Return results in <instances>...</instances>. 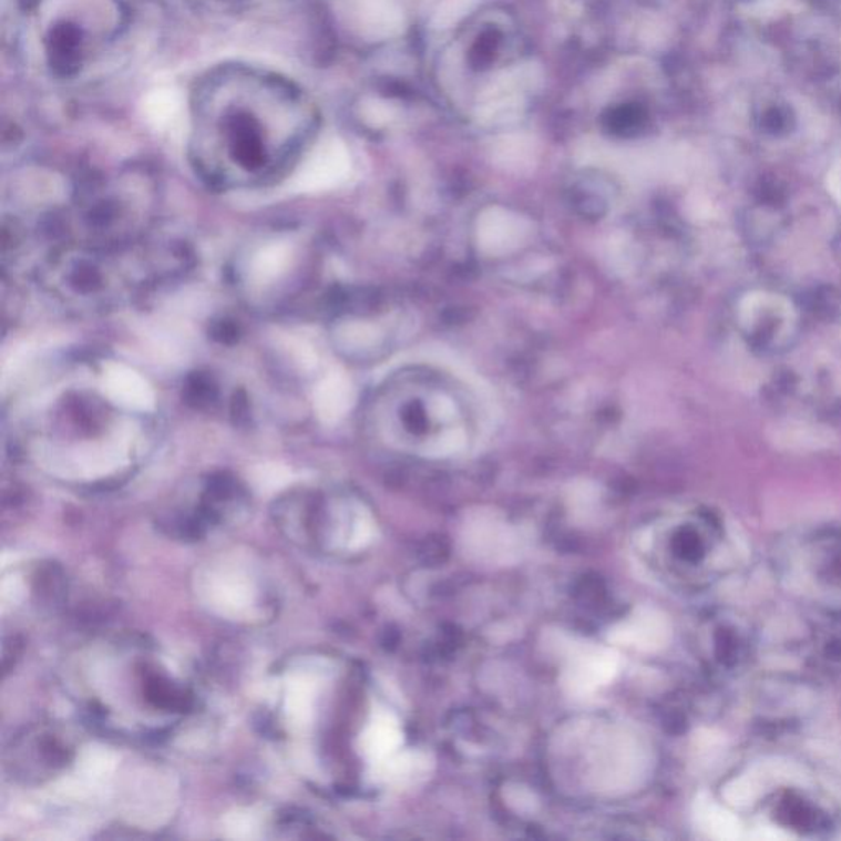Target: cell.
I'll return each mask as SVG.
<instances>
[{
	"instance_id": "3",
	"label": "cell",
	"mask_w": 841,
	"mask_h": 841,
	"mask_svg": "<svg viewBox=\"0 0 841 841\" xmlns=\"http://www.w3.org/2000/svg\"><path fill=\"white\" fill-rule=\"evenodd\" d=\"M781 572L816 607L841 615V530L827 527L800 537L786 551Z\"/></svg>"
},
{
	"instance_id": "2",
	"label": "cell",
	"mask_w": 841,
	"mask_h": 841,
	"mask_svg": "<svg viewBox=\"0 0 841 841\" xmlns=\"http://www.w3.org/2000/svg\"><path fill=\"white\" fill-rule=\"evenodd\" d=\"M185 242L162 230L122 240H57L40 247L32 277L40 295L70 315H101L141 302L193 267Z\"/></svg>"
},
{
	"instance_id": "5",
	"label": "cell",
	"mask_w": 841,
	"mask_h": 841,
	"mask_svg": "<svg viewBox=\"0 0 841 841\" xmlns=\"http://www.w3.org/2000/svg\"><path fill=\"white\" fill-rule=\"evenodd\" d=\"M530 229V223L520 214L490 207L476 220V242L485 254L505 255L526 240Z\"/></svg>"
},
{
	"instance_id": "6",
	"label": "cell",
	"mask_w": 841,
	"mask_h": 841,
	"mask_svg": "<svg viewBox=\"0 0 841 841\" xmlns=\"http://www.w3.org/2000/svg\"><path fill=\"white\" fill-rule=\"evenodd\" d=\"M771 816L778 825L800 835L820 837L832 830L829 813L806 796L796 791H786L776 796L771 803Z\"/></svg>"
},
{
	"instance_id": "8",
	"label": "cell",
	"mask_w": 841,
	"mask_h": 841,
	"mask_svg": "<svg viewBox=\"0 0 841 841\" xmlns=\"http://www.w3.org/2000/svg\"><path fill=\"white\" fill-rule=\"evenodd\" d=\"M182 101L173 90L153 91L146 99L145 112L156 124H168L178 115Z\"/></svg>"
},
{
	"instance_id": "4",
	"label": "cell",
	"mask_w": 841,
	"mask_h": 841,
	"mask_svg": "<svg viewBox=\"0 0 841 841\" xmlns=\"http://www.w3.org/2000/svg\"><path fill=\"white\" fill-rule=\"evenodd\" d=\"M618 673V656L608 648H585L572 656L562 683L574 696L594 693Z\"/></svg>"
},
{
	"instance_id": "7",
	"label": "cell",
	"mask_w": 841,
	"mask_h": 841,
	"mask_svg": "<svg viewBox=\"0 0 841 841\" xmlns=\"http://www.w3.org/2000/svg\"><path fill=\"white\" fill-rule=\"evenodd\" d=\"M401 743H403V735H401L397 718L391 717V715H383L375 721L372 730H370L367 751L375 759L384 761L394 755Z\"/></svg>"
},
{
	"instance_id": "1",
	"label": "cell",
	"mask_w": 841,
	"mask_h": 841,
	"mask_svg": "<svg viewBox=\"0 0 841 841\" xmlns=\"http://www.w3.org/2000/svg\"><path fill=\"white\" fill-rule=\"evenodd\" d=\"M114 384L101 375L71 373L35 388L13 417L20 454L50 468H134L155 442V417Z\"/></svg>"
}]
</instances>
